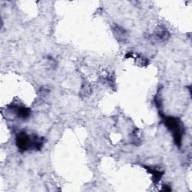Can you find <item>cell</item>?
<instances>
[{
  "mask_svg": "<svg viewBox=\"0 0 192 192\" xmlns=\"http://www.w3.org/2000/svg\"><path fill=\"white\" fill-rule=\"evenodd\" d=\"M164 123L169 130L172 131L174 134L175 133H182V126L180 125L179 119L174 118V117H167L164 119Z\"/></svg>",
  "mask_w": 192,
  "mask_h": 192,
  "instance_id": "6da1fadb",
  "label": "cell"
},
{
  "mask_svg": "<svg viewBox=\"0 0 192 192\" xmlns=\"http://www.w3.org/2000/svg\"><path fill=\"white\" fill-rule=\"evenodd\" d=\"M17 116H19L20 117L23 119H26L29 116V114H30V111L28 108H23V107H21V108H17Z\"/></svg>",
  "mask_w": 192,
  "mask_h": 192,
  "instance_id": "7a4b0ae2",
  "label": "cell"
},
{
  "mask_svg": "<svg viewBox=\"0 0 192 192\" xmlns=\"http://www.w3.org/2000/svg\"><path fill=\"white\" fill-rule=\"evenodd\" d=\"M146 169L149 170L150 172L153 174V181L155 182V183H158L159 180H160L161 177L162 175H163L162 172H160V171H158V170H155L149 169V167H146Z\"/></svg>",
  "mask_w": 192,
  "mask_h": 192,
  "instance_id": "3957f363",
  "label": "cell"
}]
</instances>
